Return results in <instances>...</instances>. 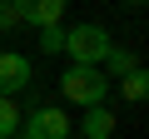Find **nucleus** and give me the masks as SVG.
Masks as SVG:
<instances>
[{
  "label": "nucleus",
  "instance_id": "obj_1",
  "mask_svg": "<svg viewBox=\"0 0 149 139\" xmlns=\"http://www.w3.org/2000/svg\"><path fill=\"white\" fill-rule=\"evenodd\" d=\"M109 50H114V40H109L104 25H74V30H65V55L74 65H85V70H100Z\"/></svg>",
  "mask_w": 149,
  "mask_h": 139
},
{
  "label": "nucleus",
  "instance_id": "obj_2",
  "mask_svg": "<svg viewBox=\"0 0 149 139\" xmlns=\"http://www.w3.org/2000/svg\"><path fill=\"white\" fill-rule=\"evenodd\" d=\"M60 95H65L70 104H80V109H95V104H104V95H109V80L100 75V70L74 65V70H65V75H60Z\"/></svg>",
  "mask_w": 149,
  "mask_h": 139
},
{
  "label": "nucleus",
  "instance_id": "obj_3",
  "mask_svg": "<svg viewBox=\"0 0 149 139\" xmlns=\"http://www.w3.org/2000/svg\"><path fill=\"white\" fill-rule=\"evenodd\" d=\"M70 129H74V119L65 114V109H55V104H45V109H35L30 119H20V139H70Z\"/></svg>",
  "mask_w": 149,
  "mask_h": 139
},
{
  "label": "nucleus",
  "instance_id": "obj_4",
  "mask_svg": "<svg viewBox=\"0 0 149 139\" xmlns=\"http://www.w3.org/2000/svg\"><path fill=\"white\" fill-rule=\"evenodd\" d=\"M30 80H35V65L15 50H0V99H15Z\"/></svg>",
  "mask_w": 149,
  "mask_h": 139
},
{
  "label": "nucleus",
  "instance_id": "obj_5",
  "mask_svg": "<svg viewBox=\"0 0 149 139\" xmlns=\"http://www.w3.org/2000/svg\"><path fill=\"white\" fill-rule=\"evenodd\" d=\"M15 15H20V25L50 30V25H60V15H65V0H15Z\"/></svg>",
  "mask_w": 149,
  "mask_h": 139
},
{
  "label": "nucleus",
  "instance_id": "obj_6",
  "mask_svg": "<svg viewBox=\"0 0 149 139\" xmlns=\"http://www.w3.org/2000/svg\"><path fill=\"white\" fill-rule=\"evenodd\" d=\"M80 139H114V114H109L104 104L80 109Z\"/></svg>",
  "mask_w": 149,
  "mask_h": 139
},
{
  "label": "nucleus",
  "instance_id": "obj_7",
  "mask_svg": "<svg viewBox=\"0 0 149 139\" xmlns=\"http://www.w3.org/2000/svg\"><path fill=\"white\" fill-rule=\"evenodd\" d=\"M129 70H139V60H134L124 45H114V50L104 55V70H100V75H104V80H124Z\"/></svg>",
  "mask_w": 149,
  "mask_h": 139
},
{
  "label": "nucleus",
  "instance_id": "obj_8",
  "mask_svg": "<svg viewBox=\"0 0 149 139\" xmlns=\"http://www.w3.org/2000/svg\"><path fill=\"white\" fill-rule=\"evenodd\" d=\"M119 95H124L129 104H139V99L149 95V70H144V65H139V70H129V75L119 80Z\"/></svg>",
  "mask_w": 149,
  "mask_h": 139
},
{
  "label": "nucleus",
  "instance_id": "obj_9",
  "mask_svg": "<svg viewBox=\"0 0 149 139\" xmlns=\"http://www.w3.org/2000/svg\"><path fill=\"white\" fill-rule=\"evenodd\" d=\"M20 109H15V99H0V139H15V129H20Z\"/></svg>",
  "mask_w": 149,
  "mask_h": 139
},
{
  "label": "nucleus",
  "instance_id": "obj_10",
  "mask_svg": "<svg viewBox=\"0 0 149 139\" xmlns=\"http://www.w3.org/2000/svg\"><path fill=\"white\" fill-rule=\"evenodd\" d=\"M40 50H45V55H60V50H65V25L40 30Z\"/></svg>",
  "mask_w": 149,
  "mask_h": 139
},
{
  "label": "nucleus",
  "instance_id": "obj_11",
  "mask_svg": "<svg viewBox=\"0 0 149 139\" xmlns=\"http://www.w3.org/2000/svg\"><path fill=\"white\" fill-rule=\"evenodd\" d=\"M20 15H15V0H0V30H15Z\"/></svg>",
  "mask_w": 149,
  "mask_h": 139
}]
</instances>
